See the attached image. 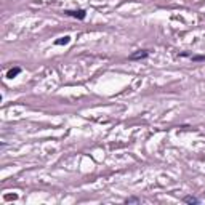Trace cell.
Here are the masks:
<instances>
[{
    "label": "cell",
    "mask_w": 205,
    "mask_h": 205,
    "mask_svg": "<svg viewBox=\"0 0 205 205\" xmlns=\"http://www.w3.org/2000/svg\"><path fill=\"white\" fill-rule=\"evenodd\" d=\"M64 15L72 16V18H77V19H85L87 18V11L85 10H66Z\"/></svg>",
    "instance_id": "6da1fadb"
},
{
    "label": "cell",
    "mask_w": 205,
    "mask_h": 205,
    "mask_svg": "<svg viewBox=\"0 0 205 205\" xmlns=\"http://www.w3.org/2000/svg\"><path fill=\"white\" fill-rule=\"evenodd\" d=\"M147 56H149V51L147 50H138V51H135V53H132L128 56L132 61H138V59H146Z\"/></svg>",
    "instance_id": "7a4b0ae2"
},
{
    "label": "cell",
    "mask_w": 205,
    "mask_h": 205,
    "mask_svg": "<svg viewBox=\"0 0 205 205\" xmlns=\"http://www.w3.org/2000/svg\"><path fill=\"white\" fill-rule=\"evenodd\" d=\"M19 72H21V67H11V69H8L7 72V79H15L16 76H19Z\"/></svg>",
    "instance_id": "3957f363"
},
{
    "label": "cell",
    "mask_w": 205,
    "mask_h": 205,
    "mask_svg": "<svg viewBox=\"0 0 205 205\" xmlns=\"http://www.w3.org/2000/svg\"><path fill=\"white\" fill-rule=\"evenodd\" d=\"M180 56H181V58H183V56H189L192 61H205V55H187V53H181Z\"/></svg>",
    "instance_id": "277c9868"
},
{
    "label": "cell",
    "mask_w": 205,
    "mask_h": 205,
    "mask_svg": "<svg viewBox=\"0 0 205 205\" xmlns=\"http://www.w3.org/2000/svg\"><path fill=\"white\" fill-rule=\"evenodd\" d=\"M69 42H71V37L69 35H64V37L58 39V40H55V45H67Z\"/></svg>",
    "instance_id": "5b68a950"
},
{
    "label": "cell",
    "mask_w": 205,
    "mask_h": 205,
    "mask_svg": "<svg viewBox=\"0 0 205 205\" xmlns=\"http://www.w3.org/2000/svg\"><path fill=\"white\" fill-rule=\"evenodd\" d=\"M183 202H184V203H199V199L194 197V196H186V197L183 199Z\"/></svg>",
    "instance_id": "8992f818"
},
{
    "label": "cell",
    "mask_w": 205,
    "mask_h": 205,
    "mask_svg": "<svg viewBox=\"0 0 205 205\" xmlns=\"http://www.w3.org/2000/svg\"><path fill=\"white\" fill-rule=\"evenodd\" d=\"M125 203H139V199L138 197H128V199H125Z\"/></svg>",
    "instance_id": "52a82bcc"
},
{
    "label": "cell",
    "mask_w": 205,
    "mask_h": 205,
    "mask_svg": "<svg viewBox=\"0 0 205 205\" xmlns=\"http://www.w3.org/2000/svg\"><path fill=\"white\" fill-rule=\"evenodd\" d=\"M3 199L5 200H15V199H18V194H5Z\"/></svg>",
    "instance_id": "ba28073f"
}]
</instances>
